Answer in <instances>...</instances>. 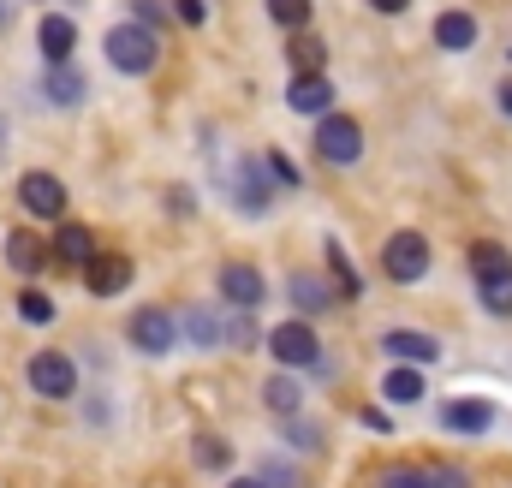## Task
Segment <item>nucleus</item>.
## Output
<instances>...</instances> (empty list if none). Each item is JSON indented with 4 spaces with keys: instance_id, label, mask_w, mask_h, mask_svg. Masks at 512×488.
<instances>
[{
    "instance_id": "nucleus-44",
    "label": "nucleus",
    "mask_w": 512,
    "mask_h": 488,
    "mask_svg": "<svg viewBox=\"0 0 512 488\" xmlns=\"http://www.w3.org/2000/svg\"><path fill=\"white\" fill-rule=\"evenodd\" d=\"M0 143H6V137H0Z\"/></svg>"
},
{
    "instance_id": "nucleus-32",
    "label": "nucleus",
    "mask_w": 512,
    "mask_h": 488,
    "mask_svg": "<svg viewBox=\"0 0 512 488\" xmlns=\"http://www.w3.org/2000/svg\"><path fill=\"white\" fill-rule=\"evenodd\" d=\"M262 161H268V173H274V185H280V191H298V185H304V173H298V161H292L286 149H268Z\"/></svg>"
},
{
    "instance_id": "nucleus-33",
    "label": "nucleus",
    "mask_w": 512,
    "mask_h": 488,
    "mask_svg": "<svg viewBox=\"0 0 512 488\" xmlns=\"http://www.w3.org/2000/svg\"><path fill=\"white\" fill-rule=\"evenodd\" d=\"M477 298H483V310H489V316H507V322H512V274H507V280L477 286Z\"/></svg>"
},
{
    "instance_id": "nucleus-40",
    "label": "nucleus",
    "mask_w": 512,
    "mask_h": 488,
    "mask_svg": "<svg viewBox=\"0 0 512 488\" xmlns=\"http://www.w3.org/2000/svg\"><path fill=\"white\" fill-rule=\"evenodd\" d=\"M495 108L512 120V78H501V84H495Z\"/></svg>"
},
{
    "instance_id": "nucleus-39",
    "label": "nucleus",
    "mask_w": 512,
    "mask_h": 488,
    "mask_svg": "<svg viewBox=\"0 0 512 488\" xmlns=\"http://www.w3.org/2000/svg\"><path fill=\"white\" fill-rule=\"evenodd\" d=\"M370 12H382V18H399V12H411V0H370Z\"/></svg>"
},
{
    "instance_id": "nucleus-28",
    "label": "nucleus",
    "mask_w": 512,
    "mask_h": 488,
    "mask_svg": "<svg viewBox=\"0 0 512 488\" xmlns=\"http://www.w3.org/2000/svg\"><path fill=\"white\" fill-rule=\"evenodd\" d=\"M191 459H197V471H227L233 465V447L221 435H197L191 441Z\"/></svg>"
},
{
    "instance_id": "nucleus-27",
    "label": "nucleus",
    "mask_w": 512,
    "mask_h": 488,
    "mask_svg": "<svg viewBox=\"0 0 512 488\" xmlns=\"http://www.w3.org/2000/svg\"><path fill=\"white\" fill-rule=\"evenodd\" d=\"M262 340H268V334H262L256 310H233V316H227V346H233V352H251Z\"/></svg>"
},
{
    "instance_id": "nucleus-12",
    "label": "nucleus",
    "mask_w": 512,
    "mask_h": 488,
    "mask_svg": "<svg viewBox=\"0 0 512 488\" xmlns=\"http://www.w3.org/2000/svg\"><path fill=\"white\" fill-rule=\"evenodd\" d=\"M435 417H441L447 435H483V429L501 417V405H495V399H441Z\"/></svg>"
},
{
    "instance_id": "nucleus-45",
    "label": "nucleus",
    "mask_w": 512,
    "mask_h": 488,
    "mask_svg": "<svg viewBox=\"0 0 512 488\" xmlns=\"http://www.w3.org/2000/svg\"><path fill=\"white\" fill-rule=\"evenodd\" d=\"M36 6H42V0H36Z\"/></svg>"
},
{
    "instance_id": "nucleus-4",
    "label": "nucleus",
    "mask_w": 512,
    "mask_h": 488,
    "mask_svg": "<svg viewBox=\"0 0 512 488\" xmlns=\"http://www.w3.org/2000/svg\"><path fill=\"white\" fill-rule=\"evenodd\" d=\"M126 340H131V352H143V358H167L179 346V316L167 304H137L126 316Z\"/></svg>"
},
{
    "instance_id": "nucleus-3",
    "label": "nucleus",
    "mask_w": 512,
    "mask_h": 488,
    "mask_svg": "<svg viewBox=\"0 0 512 488\" xmlns=\"http://www.w3.org/2000/svg\"><path fill=\"white\" fill-rule=\"evenodd\" d=\"M310 149H316V161H328V167H358V161H364V125L334 108V114L316 120Z\"/></svg>"
},
{
    "instance_id": "nucleus-23",
    "label": "nucleus",
    "mask_w": 512,
    "mask_h": 488,
    "mask_svg": "<svg viewBox=\"0 0 512 488\" xmlns=\"http://www.w3.org/2000/svg\"><path fill=\"white\" fill-rule=\"evenodd\" d=\"M322 256H328V268H334V292H340V298H364V274H358V262L346 256V244L322 239Z\"/></svg>"
},
{
    "instance_id": "nucleus-7",
    "label": "nucleus",
    "mask_w": 512,
    "mask_h": 488,
    "mask_svg": "<svg viewBox=\"0 0 512 488\" xmlns=\"http://www.w3.org/2000/svg\"><path fill=\"white\" fill-rule=\"evenodd\" d=\"M78 274H84V292H90V298H120V292L131 286V274H137V268H131L126 250H96Z\"/></svg>"
},
{
    "instance_id": "nucleus-13",
    "label": "nucleus",
    "mask_w": 512,
    "mask_h": 488,
    "mask_svg": "<svg viewBox=\"0 0 512 488\" xmlns=\"http://www.w3.org/2000/svg\"><path fill=\"white\" fill-rule=\"evenodd\" d=\"M221 298H227L233 310H262V304H268L262 268H251V262H227V268H221Z\"/></svg>"
},
{
    "instance_id": "nucleus-16",
    "label": "nucleus",
    "mask_w": 512,
    "mask_h": 488,
    "mask_svg": "<svg viewBox=\"0 0 512 488\" xmlns=\"http://www.w3.org/2000/svg\"><path fill=\"white\" fill-rule=\"evenodd\" d=\"M42 102H48V108H84V102H90V78H84L72 60H66V66H48V72H42Z\"/></svg>"
},
{
    "instance_id": "nucleus-35",
    "label": "nucleus",
    "mask_w": 512,
    "mask_h": 488,
    "mask_svg": "<svg viewBox=\"0 0 512 488\" xmlns=\"http://www.w3.org/2000/svg\"><path fill=\"white\" fill-rule=\"evenodd\" d=\"M173 18H179L185 30H203V24H209V6H203V0H173Z\"/></svg>"
},
{
    "instance_id": "nucleus-43",
    "label": "nucleus",
    "mask_w": 512,
    "mask_h": 488,
    "mask_svg": "<svg viewBox=\"0 0 512 488\" xmlns=\"http://www.w3.org/2000/svg\"><path fill=\"white\" fill-rule=\"evenodd\" d=\"M66 6H90V0H66Z\"/></svg>"
},
{
    "instance_id": "nucleus-21",
    "label": "nucleus",
    "mask_w": 512,
    "mask_h": 488,
    "mask_svg": "<svg viewBox=\"0 0 512 488\" xmlns=\"http://www.w3.org/2000/svg\"><path fill=\"white\" fill-rule=\"evenodd\" d=\"M465 268H471V280H477V286L507 280V274H512V250L501 239H477L471 250H465Z\"/></svg>"
},
{
    "instance_id": "nucleus-1",
    "label": "nucleus",
    "mask_w": 512,
    "mask_h": 488,
    "mask_svg": "<svg viewBox=\"0 0 512 488\" xmlns=\"http://www.w3.org/2000/svg\"><path fill=\"white\" fill-rule=\"evenodd\" d=\"M102 54H108L114 72L149 78V72L161 66V30H149V24H137V18H120V24L102 36Z\"/></svg>"
},
{
    "instance_id": "nucleus-24",
    "label": "nucleus",
    "mask_w": 512,
    "mask_h": 488,
    "mask_svg": "<svg viewBox=\"0 0 512 488\" xmlns=\"http://www.w3.org/2000/svg\"><path fill=\"white\" fill-rule=\"evenodd\" d=\"M286 66H292V72H328V42L310 36V30H298V36L286 42Z\"/></svg>"
},
{
    "instance_id": "nucleus-41",
    "label": "nucleus",
    "mask_w": 512,
    "mask_h": 488,
    "mask_svg": "<svg viewBox=\"0 0 512 488\" xmlns=\"http://www.w3.org/2000/svg\"><path fill=\"white\" fill-rule=\"evenodd\" d=\"M12 12H18V0H0V36L12 30Z\"/></svg>"
},
{
    "instance_id": "nucleus-38",
    "label": "nucleus",
    "mask_w": 512,
    "mask_h": 488,
    "mask_svg": "<svg viewBox=\"0 0 512 488\" xmlns=\"http://www.w3.org/2000/svg\"><path fill=\"white\" fill-rule=\"evenodd\" d=\"M435 488H471V477L459 465H435Z\"/></svg>"
},
{
    "instance_id": "nucleus-25",
    "label": "nucleus",
    "mask_w": 512,
    "mask_h": 488,
    "mask_svg": "<svg viewBox=\"0 0 512 488\" xmlns=\"http://www.w3.org/2000/svg\"><path fill=\"white\" fill-rule=\"evenodd\" d=\"M262 405H268L274 417H292V411L304 405V387L292 381V369H280V375H268V381H262Z\"/></svg>"
},
{
    "instance_id": "nucleus-42",
    "label": "nucleus",
    "mask_w": 512,
    "mask_h": 488,
    "mask_svg": "<svg viewBox=\"0 0 512 488\" xmlns=\"http://www.w3.org/2000/svg\"><path fill=\"white\" fill-rule=\"evenodd\" d=\"M227 488H268V483H262V477H233Z\"/></svg>"
},
{
    "instance_id": "nucleus-30",
    "label": "nucleus",
    "mask_w": 512,
    "mask_h": 488,
    "mask_svg": "<svg viewBox=\"0 0 512 488\" xmlns=\"http://www.w3.org/2000/svg\"><path fill=\"white\" fill-rule=\"evenodd\" d=\"M18 316L36 322V328H48V322H54V298H48L42 286H24V292H18Z\"/></svg>"
},
{
    "instance_id": "nucleus-6",
    "label": "nucleus",
    "mask_w": 512,
    "mask_h": 488,
    "mask_svg": "<svg viewBox=\"0 0 512 488\" xmlns=\"http://www.w3.org/2000/svg\"><path fill=\"white\" fill-rule=\"evenodd\" d=\"M268 352H274V364L280 369H310L322 358V334L310 328V316H292V322H280V328H268V340H262Z\"/></svg>"
},
{
    "instance_id": "nucleus-19",
    "label": "nucleus",
    "mask_w": 512,
    "mask_h": 488,
    "mask_svg": "<svg viewBox=\"0 0 512 488\" xmlns=\"http://www.w3.org/2000/svg\"><path fill=\"white\" fill-rule=\"evenodd\" d=\"M48 250H54V262H66V268H84L102 244H96V233L84 227V221H54V239H48Z\"/></svg>"
},
{
    "instance_id": "nucleus-2",
    "label": "nucleus",
    "mask_w": 512,
    "mask_h": 488,
    "mask_svg": "<svg viewBox=\"0 0 512 488\" xmlns=\"http://www.w3.org/2000/svg\"><path fill=\"white\" fill-rule=\"evenodd\" d=\"M429 268H435V250H429V239H423L417 227L387 233V244H382V274L393 280V286H423V280H429Z\"/></svg>"
},
{
    "instance_id": "nucleus-29",
    "label": "nucleus",
    "mask_w": 512,
    "mask_h": 488,
    "mask_svg": "<svg viewBox=\"0 0 512 488\" xmlns=\"http://www.w3.org/2000/svg\"><path fill=\"white\" fill-rule=\"evenodd\" d=\"M376 488H435V465H387Z\"/></svg>"
},
{
    "instance_id": "nucleus-31",
    "label": "nucleus",
    "mask_w": 512,
    "mask_h": 488,
    "mask_svg": "<svg viewBox=\"0 0 512 488\" xmlns=\"http://www.w3.org/2000/svg\"><path fill=\"white\" fill-rule=\"evenodd\" d=\"M280 435H286L292 447H304V453H316V447L328 441V435H322V429H316L310 417H298V411H292V417H280Z\"/></svg>"
},
{
    "instance_id": "nucleus-22",
    "label": "nucleus",
    "mask_w": 512,
    "mask_h": 488,
    "mask_svg": "<svg viewBox=\"0 0 512 488\" xmlns=\"http://www.w3.org/2000/svg\"><path fill=\"white\" fill-rule=\"evenodd\" d=\"M423 393H429V375L417 364H393L382 375V399L387 405H423Z\"/></svg>"
},
{
    "instance_id": "nucleus-15",
    "label": "nucleus",
    "mask_w": 512,
    "mask_h": 488,
    "mask_svg": "<svg viewBox=\"0 0 512 488\" xmlns=\"http://www.w3.org/2000/svg\"><path fill=\"white\" fill-rule=\"evenodd\" d=\"M477 36H483V18H477L471 6H447V12L435 18V48H447V54L477 48Z\"/></svg>"
},
{
    "instance_id": "nucleus-36",
    "label": "nucleus",
    "mask_w": 512,
    "mask_h": 488,
    "mask_svg": "<svg viewBox=\"0 0 512 488\" xmlns=\"http://www.w3.org/2000/svg\"><path fill=\"white\" fill-rule=\"evenodd\" d=\"M262 483H268V488H298V477H292V465H286V459H262Z\"/></svg>"
},
{
    "instance_id": "nucleus-18",
    "label": "nucleus",
    "mask_w": 512,
    "mask_h": 488,
    "mask_svg": "<svg viewBox=\"0 0 512 488\" xmlns=\"http://www.w3.org/2000/svg\"><path fill=\"white\" fill-rule=\"evenodd\" d=\"M48 262H54V250L42 244L36 227H12V233H6V268H12V274H42Z\"/></svg>"
},
{
    "instance_id": "nucleus-14",
    "label": "nucleus",
    "mask_w": 512,
    "mask_h": 488,
    "mask_svg": "<svg viewBox=\"0 0 512 488\" xmlns=\"http://www.w3.org/2000/svg\"><path fill=\"white\" fill-rule=\"evenodd\" d=\"M382 352L393 358V364L429 369L435 358H441V340H435V334H417V328H387V334H382Z\"/></svg>"
},
{
    "instance_id": "nucleus-9",
    "label": "nucleus",
    "mask_w": 512,
    "mask_h": 488,
    "mask_svg": "<svg viewBox=\"0 0 512 488\" xmlns=\"http://www.w3.org/2000/svg\"><path fill=\"white\" fill-rule=\"evenodd\" d=\"M24 375H30V387H36L42 399H72V393H78V364H72L66 352H36V358L24 364Z\"/></svg>"
},
{
    "instance_id": "nucleus-20",
    "label": "nucleus",
    "mask_w": 512,
    "mask_h": 488,
    "mask_svg": "<svg viewBox=\"0 0 512 488\" xmlns=\"http://www.w3.org/2000/svg\"><path fill=\"white\" fill-rule=\"evenodd\" d=\"M179 334H185L191 346H227V316H221L215 304H185Z\"/></svg>"
},
{
    "instance_id": "nucleus-8",
    "label": "nucleus",
    "mask_w": 512,
    "mask_h": 488,
    "mask_svg": "<svg viewBox=\"0 0 512 488\" xmlns=\"http://www.w3.org/2000/svg\"><path fill=\"white\" fill-rule=\"evenodd\" d=\"M18 203H24L30 221H66V185L54 173H42V167L18 179Z\"/></svg>"
},
{
    "instance_id": "nucleus-17",
    "label": "nucleus",
    "mask_w": 512,
    "mask_h": 488,
    "mask_svg": "<svg viewBox=\"0 0 512 488\" xmlns=\"http://www.w3.org/2000/svg\"><path fill=\"white\" fill-rule=\"evenodd\" d=\"M286 298L298 304V316H322V310H334V280H322V274H310V268H298V274H286Z\"/></svg>"
},
{
    "instance_id": "nucleus-34",
    "label": "nucleus",
    "mask_w": 512,
    "mask_h": 488,
    "mask_svg": "<svg viewBox=\"0 0 512 488\" xmlns=\"http://www.w3.org/2000/svg\"><path fill=\"white\" fill-rule=\"evenodd\" d=\"M126 18L149 24V30H161V24H167V6H161V0H131V6H126Z\"/></svg>"
},
{
    "instance_id": "nucleus-11",
    "label": "nucleus",
    "mask_w": 512,
    "mask_h": 488,
    "mask_svg": "<svg viewBox=\"0 0 512 488\" xmlns=\"http://www.w3.org/2000/svg\"><path fill=\"white\" fill-rule=\"evenodd\" d=\"M334 78L328 72H292V84H286V108L292 114H304V120H322V114H334Z\"/></svg>"
},
{
    "instance_id": "nucleus-37",
    "label": "nucleus",
    "mask_w": 512,
    "mask_h": 488,
    "mask_svg": "<svg viewBox=\"0 0 512 488\" xmlns=\"http://www.w3.org/2000/svg\"><path fill=\"white\" fill-rule=\"evenodd\" d=\"M358 423H364L370 435H393V417H387L382 405H364V411H358Z\"/></svg>"
},
{
    "instance_id": "nucleus-26",
    "label": "nucleus",
    "mask_w": 512,
    "mask_h": 488,
    "mask_svg": "<svg viewBox=\"0 0 512 488\" xmlns=\"http://www.w3.org/2000/svg\"><path fill=\"white\" fill-rule=\"evenodd\" d=\"M262 6H268V18H274L286 36L310 30V18H316V0H262Z\"/></svg>"
},
{
    "instance_id": "nucleus-10",
    "label": "nucleus",
    "mask_w": 512,
    "mask_h": 488,
    "mask_svg": "<svg viewBox=\"0 0 512 488\" xmlns=\"http://www.w3.org/2000/svg\"><path fill=\"white\" fill-rule=\"evenodd\" d=\"M36 54H42V66H66L78 54V18L72 12H42L36 18Z\"/></svg>"
},
{
    "instance_id": "nucleus-5",
    "label": "nucleus",
    "mask_w": 512,
    "mask_h": 488,
    "mask_svg": "<svg viewBox=\"0 0 512 488\" xmlns=\"http://www.w3.org/2000/svg\"><path fill=\"white\" fill-rule=\"evenodd\" d=\"M274 173H268V161L262 155H239L233 161V185H227V197H233V209L239 215H251V221H262L268 215V203H274Z\"/></svg>"
}]
</instances>
